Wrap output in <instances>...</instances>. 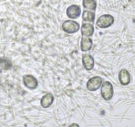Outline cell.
Masks as SVG:
<instances>
[{
    "label": "cell",
    "instance_id": "obj_1",
    "mask_svg": "<svg viewBox=\"0 0 135 127\" xmlns=\"http://www.w3.org/2000/svg\"><path fill=\"white\" fill-rule=\"evenodd\" d=\"M113 17L109 14H105V15H101L97 19L96 21V25L98 27L101 28H106L111 27L114 23Z\"/></svg>",
    "mask_w": 135,
    "mask_h": 127
},
{
    "label": "cell",
    "instance_id": "obj_2",
    "mask_svg": "<svg viewBox=\"0 0 135 127\" xmlns=\"http://www.w3.org/2000/svg\"><path fill=\"white\" fill-rule=\"evenodd\" d=\"M114 90L112 84L109 81H105L101 86V96L105 101H109L113 95Z\"/></svg>",
    "mask_w": 135,
    "mask_h": 127
},
{
    "label": "cell",
    "instance_id": "obj_3",
    "mask_svg": "<svg viewBox=\"0 0 135 127\" xmlns=\"http://www.w3.org/2000/svg\"><path fill=\"white\" fill-rule=\"evenodd\" d=\"M62 30L66 33L73 34L77 33L80 29V24L77 21L72 20L65 21L62 24Z\"/></svg>",
    "mask_w": 135,
    "mask_h": 127
},
{
    "label": "cell",
    "instance_id": "obj_4",
    "mask_svg": "<svg viewBox=\"0 0 135 127\" xmlns=\"http://www.w3.org/2000/svg\"><path fill=\"white\" fill-rule=\"evenodd\" d=\"M102 84V79L99 76L91 77L87 82V89L90 91L97 90Z\"/></svg>",
    "mask_w": 135,
    "mask_h": 127
},
{
    "label": "cell",
    "instance_id": "obj_5",
    "mask_svg": "<svg viewBox=\"0 0 135 127\" xmlns=\"http://www.w3.org/2000/svg\"><path fill=\"white\" fill-rule=\"evenodd\" d=\"M66 15L70 19H78L81 15V8L77 5H72L66 9Z\"/></svg>",
    "mask_w": 135,
    "mask_h": 127
},
{
    "label": "cell",
    "instance_id": "obj_6",
    "mask_svg": "<svg viewBox=\"0 0 135 127\" xmlns=\"http://www.w3.org/2000/svg\"><path fill=\"white\" fill-rule=\"evenodd\" d=\"M23 82L25 85L30 89H35L38 85V81L32 75H25L23 76Z\"/></svg>",
    "mask_w": 135,
    "mask_h": 127
},
{
    "label": "cell",
    "instance_id": "obj_7",
    "mask_svg": "<svg viewBox=\"0 0 135 127\" xmlns=\"http://www.w3.org/2000/svg\"><path fill=\"white\" fill-rule=\"evenodd\" d=\"M82 63L84 68L87 70H91L94 67V59L90 54H84L82 56Z\"/></svg>",
    "mask_w": 135,
    "mask_h": 127
},
{
    "label": "cell",
    "instance_id": "obj_8",
    "mask_svg": "<svg viewBox=\"0 0 135 127\" xmlns=\"http://www.w3.org/2000/svg\"><path fill=\"white\" fill-rule=\"evenodd\" d=\"M119 80L121 85H128L131 83V75L128 71L126 69L121 70L119 74Z\"/></svg>",
    "mask_w": 135,
    "mask_h": 127
},
{
    "label": "cell",
    "instance_id": "obj_9",
    "mask_svg": "<svg viewBox=\"0 0 135 127\" xmlns=\"http://www.w3.org/2000/svg\"><path fill=\"white\" fill-rule=\"evenodd\" d=\"M81 35L84 37H91L94 33V27L91 23H83L81 28Z\"/></svg>",
    "mask_w": 135,
    "mask_h": 127
},
{
    "label": "cell",
    "instance_id": "obj_10",
    "mask_svg": "<svg viewBox=\"0 0 135 127\" xmlns=\"http://www.w3.org/2000/svg\"><path fill=\"white\" fill-rule=\"evenodd\" d=\"M54 101V96L52 93H49L45 95L41 101V105L43 108H48L52 104Z\"/></svg>",
    "mask_w": 135,
    "mask_h": 127
},
{
    "label": "cell",
    "instance_id": "obj_11",
    "mask_svg": "<svg viewBox=\"0 0 135 127\" xmlns=\"http://www.w3.org/2000/svg\"><path fill=\"white\" fill-rule=\"evenodd\" d=\"M92 46H93V41L91 38H87V37H83L81 38V45H80L81 51H89L91 49Z\"/></svg>",
    "mask_w": 135,
    "mask_h": 127
},
{
    "label": "cell",
    "instance_id": "obj_12",
    "mask_svg": "<svg viewBox=\"0 0 135 127\" xmlns=\"http://www.w3.org/2000/svg\"><path fill=\"white\" fill-rule=\"evenodd\" d=\"M95 18V14L93 11L84 10L82 14L83 21L85 22H90L93 23H94Z\"/></svg>",
    "mask_w": 135,
    "mask_h": 127
},
{
    "label": "cell",
    "instance_id": "obj_13",
    "mask_svg": "<svg viewBox=\"0 0 135 127\" xmlns=\"http://www.w3.org/2000/svg\"><path fill=\"white\" fill-rule=\"evenodd\" d=\"M83 7L91 11H95L97 8V2L95 0H83Z\"/></svg>",
    "mask_w": 135,
    "mask_h": 127
},
{
    "label": "cell",
    "instance_id": "obj_14",
    "mask_svg": "<svg viewBox=\"0 0 135 127\" xmlns=\"http://www.w3.org/2000/svg\"><path fill=\"white\" fill-rule=\"evenodd\" d=\"M68 127H80V126L78 124H76V123H74V124H72L71 125H70Z\"/></svg>",
    "mask_w": 135,
    "mask_h": 127
}]
</instances>
